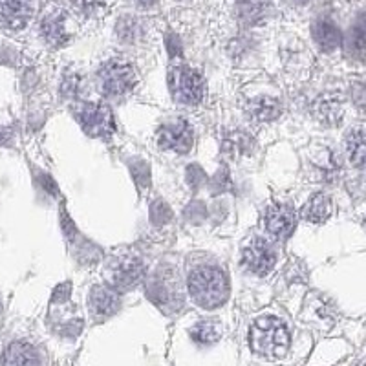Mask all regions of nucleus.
I'll return each mask as SVG.
<instances>
[{
    "label": "nucleus",
    "mask_w": 366,
    "mask_h": 366,
    "mask_svg": "<svg viewBox=\"0 0 366 366\" xmlns=\"http://www.w3.org/2000/svg\"><path fill=\"white\" fill-rule=\"evenodd\" d=\"M249 346L262 358H282L290 348V330L281 319L271 315L256 319L249 330Z\"/></svg>",
    "instance_id": "nucleus-1"
},
{
    "label": "nucleus",
    "mask_w": 366,
    "mask_h": 366,
    "mask_svg": "<svg viewBox=\"0 0 366 366\" xmlns=\"http://www.w3.org/2000/svg\"><path fill=\"white\" fill-rule=\"evenodd\" d=\"M189 293L201 308H218L229 297L228 277L222 269L213 266L194 269L189 277Z\"/></svg>",
    "instance_id": "nucleus-2"
},
{
    "label": "nucleus",
    "mask_w": 366,
    "mask_h": 366,
    "mask_svg": "<svg viewBox=\"0 0 366 366\" xmlns=\"http://www.w3.org/2000/svg\"><path fill=\"white\" fill-rule=\"evenodd\" d=\"M98 79L101 90L112 98L129 94L138 83L134 68L123 59H110V61L103 63V66L99 68Z\"/></svg>",
    "instance_id": "nucleus-3"
},
{
    "label": "nucleus",
    "mask_w": 366,
    "mask_h": 366,
    "mask_svg": "<svg viewBox=\"0 0 366 366\" xmlns=\"http://www.w3.org/2000/svg\"><path fill=\"white\" fill-rule=\"evenodd\" d=\"M169 88L172 98L182 105H200L203 99V79L189 66H175L169 72Z\"/></svg>",
    "instance_id": "nucleus-4"
},
{
    "label": "nucleus",
    "mask_w": 366,
    "mask_h": 366,
    "mask_svg": "<svg viewBox=\"0 0 366 366\" xmlns=\"http://www.w3.org/2000/svg\"><path fill=\"white\" fill-rule=\"evenodd\" d=\"M76 117L79 119L81 126L94 138H105L114 132V116L105 105H77Z\"/></svg>",
    "instance_id": "nucleus-5"
},
{
    "label": "nucleus",
    "mask_w": 366,
    "mask_h": 366,
    "mask_svg": "<svg viewBox=\"0 0 366 366\" xmlns=\"http://www.w3.org/2000/svg\"><path fill=\"white\" fill-rule=\"evenodd\" d=\"M194 143V132L185 119L167 121L158 130V145L163 150H175L187 154Z\"/></svg>",
    "instance_id": "nucleus-6"
},
{
    "label": "nucleus",
    "mask_w": 366,
    "mask_h": 366,
    "mask_svg": "<svg viewBox=\"0 0 366 366\" xmlns=\"http://www.w3.org/2000/svg\"><path fill=\"white\" fill-rule=\"evenodd\" d=\"M275 262H277V256H275L268 242L262 240V238H253L242 253V264L246 266L247 271L255 273L259 277L268 275Z\"/></svg>",
    "instance_id": "nucleus-7"
},
{
    "label": "nucleus",
    "mask_w": 366,
    "mask_h": 366,
    "mask_svg": "<svg viewBox=\"0 0 366 366\" xmlns=\"http://www.w3.org/2000/svg\"><path fill=\"white\" fill-rule=\"evenodd\" d=\"M33 17V0H0V28L20 32Z\"/></svg>",
    "instance_id": "nucleus-8"
},
{
    "label": "nucleus",
    "mask_w": 366,
    "mask_h": 366,
    "mask_svg": "<svg viewBox=\"0 0 366 366\" xmlns=\"http://www.w3.org/2000/svg\"><path fill=\"white\" fill-rule=\"evenodd\" d=\"M295 223H297V216L290 206L273 203L266 209L264 225H266L269 237H273L275 240H284V238L290 237L291 231L295 229Z\"/></svg>",
    "instance_id": "nucleus-9"
},
{
    "label": "nucleus",
    "mask_w": 366,
    "mask_h": 366,
    "mask_svg": "<svg viewBox=\"0 0 366 366\" xmlns=\"http://www.w3.org/2000/svg\"><path fill=\"white\" fill-rule=\"evenodd\" d=\"M110 277L114 286L121 288V290H130L134 288L145 275L143 262L134 256H126L114 264V268H110Z\"/></svg>",
    "instance_id": "nucleus-10"
},
{
    "label": "nucleus",
    "mask_w": 366,
    "mask_h": 366,
    "mask_svg": "<svg viewBox=\"0 0 366 366\" xmlns=\"http://www.w3.org/2000/svg\"><path fill=\"white\" fill-rule=\"evenodd\" d=\"M2 366H42V355L33 344L13 341L2 353Z\"/></svg>",
    "instance_id": "nucleus-11"
},
{
    "label": "nucleus",
    "mask_w": 366,
    "mask_h": 366,
    "mask_svg": "<svg viewBox=\"0 0 366 366\" xmlns=\"http://www.w3.org/2000/svg\"><path fill=\"white\" fill-rule=\"evenodd\" d=\"M117 309H119V297L114 291L103 286L92 290V293H90V312L94 315V319H98V321L107 319L114 315Z\"/></svg>",
    "instance_id": "nucleus-12"
},
{
    "label": "nucleus",
    "mask_w": 366,
    "mask_h": 366,
    "mask_svg": "<svg viewBox=\"0 0 366 366\" xmlns=\"http://www.w3.org/2000/svg\"><path fill=\"white\" fill-rule=\"evenodd\" d=\"M40 32L49 46L59 48L64 46L68 40L66 28H64V15L63 11H49L40 24Z\"/></svg>",
    "instance_id": "nucleus-13"
},
{
    "label": "nucleus",
    "mask_w": 366,
    "mask_h": 366,
    "mask_svg": "<svg viewBox=\"0 0 366 366\" xmlns=\"http://www.w3.org/2000/svg\"><path fill=\"white\" fill-rule=\"evenodd\" d=\"M331 209L333 206L330 198L324 192H317L302 207V218L309 223H324L331 216Z\"/></svg>",
    "instance_id": "nucleus-14"
},
{
    "label": "nucleus",
    "mask_w": 366,
    "mask_h": 366,
    "mask_svg": "<svg viewBox=\"0 0 366 366\" xmlns=\"http://www.w3.org/2000/svg\"><path fill=\"white\" fill-rule=\"evenodd\" d=\"M313 39L322 52H333L343 42L341 30L330 20H319L313 24Z\"/></svg>",
    "instance_id": "nucleus-15"
},
{
    "label": "nucleus",
    "mask_w": 366,
    "mask_h": 366,
    "mask_svg": "<svg viewBox=\"0 0 366 366\" xmlns=\"http://www.w3.org/2000/svg\"><path fill=\"white\" fill-rule=\"evenodd\" d=\"M346 49L348 55L358 61L366 59V13L355 20L352 28H350V35L346 40Z\"/></svg>",
    "instance_id": "nucleus-16"
},
{
    "label": "nucleus",
    "mask_w": 366,
    "mask_h": 366,
    "mask_svg": "<svg viewBox=\"0 0 366 366\" xmlns=\"http://www.w3.org/2000/svg\"><path fill=\"white\" fill-rule=\"evenodd\" d=\"M346 152L352 165L358 169H366V132L352 130L346 138Z\"/></svg>",
    "instance_id": "nucleus-17"
},
{
    "label": "nucleus",
    "mask_w": 366,
    "mask_h": 366,
    "mask_svg": "<svg viewBox=\"0 0 366 366\" xmlns=\"http://www.w3.org/2000/svg\"><path fill=\"white\" fill-rule=\"evenodd\" d=\"M116 32L117 37H119L123 42L134 45V42H138V40L143 37V26H141V23H139L136 17H132V15H123V17L117 20Z\"/></svg>",
    "instance_id": "nucleus-18"
},
{
    "label": "nucleus",
    "mask_w": 366,
    "mask_h": 366,
    "mask_svg": "<svg viewBox=\"0 0 366 366\" xmlns=\"http://www.w3.org/2000/svg\"><path fill=\"white\" fill-rule=\"evenodd\" d=\"M222 330L215 321H200L191 330V337L198 344H213L220 339Z\"/></svg>",
    "instance_id": "nucleus-19"
},
{
    "label": "nucleus",
    "mask_w": 366,
    "mask_h": 366,
    "mask_svg": "<svg viewBox=\"0 0 366 366\" xmlns=\"http://www.w3.org/2000/svg\"><path fill=\"white\" fill-rule=\"evenodd\" d=\"M251 114L259 121H271L281 114V107H278L277 101L262 98L251 103Z\"/></svg>",
    "instance_id": "nucleus-20"
},
{
    "label": "nucleus",
    "mask_w": 366,
    "mask_h": 366,
    "mask_svg": "<svg viewBox=\"0 0 366 366\" xmlns=\"http://www.w3.org/2000/svg\"><path fill=\"white\" fill-rule=\"evenodd\" d=\"M317 112L319 116H321V119L328 121V123H339L341 116H343V107L337 103V99L324 98L321 103H319Z\"/></svg>",
    "instance_id": "nucleus-21"
},
{
    "label": "nucleus",
    "mask_w": 366,
    "mask_h": 366,
    "mask_svg": "<svg viewBox=\"0 0 366 366\" xmlns=\"http://www.w3.org/2000/svg\"><path fill=\"white\" fill-rule=\"evenodd\" d=\"M242 18L249 24L259 23V18L264 15V6L259 0H244L240 6Z\"/></svg>",
    "instance_id": "nucleus-22"
},
{
    "label": "nucleus",
    "mask_w": 366,
    "mask_h": 366,
    "mask_svg": "<svg viewBox=\"0 0 366 366\" xmlns=\"http://www.w3.org/2000/svg\"><path fill=\"white\" fill-rule=\"evenodd\" d=\"M72 4L83 13H92L101 4V0H72Z\"/></svg>",
    "instance_id": "nucleus-23"
},
{
    "label": "nucleus",
    "mask_w": 366,
    "mask_h": 366,
    "mask_svg": "<svg viewBox=\"0 0 366 366\" xmlns=\"http://www.w3.org/2000/svg\"><path fill=\"white\" fill-rule=\"evenodd\" d=\"M355 103L359 105V108H366V86L355 90Z\"/></svg>",
    "instance_id": "nucleus-24"
},
{
    "label": "nucleus",
    "mask_w": 366,
    "mask_h": 366,
    "mask_svg": "<svg viewBox=\"0 0 366 366\" xmlns=\"http://www.w3.org/2000/svg\"><path fill=\"white\" fill-rule=\"evenodd\" d=\"M154 2H156V0H138V4L145 6V8H148V6H152V4H154Z\"/></svg>",
    "instance_id": "nucleus-25"
},
{
    "label": "nucleus",
    "mask_w": 366,
    "mask_h": 366,
    "mask_svg": "<svg viewBox=\"0 0 366 366\" xmlns=\"http://www.w3.org/2000/svg\"><path fill=\"white\" fill-rule=\"evenodd\" d=\"M293 2H297V4H306L308 0H293Z\"/></svg>",
    "instance_id": "nucleus-26"
},
{
    "label": "nucleus",
    "mask_w": 366,
    "mask_h": 366,
    "mask_svg": "<svg viewBox=\"0 0 366 366\" xmlns=\"http://www.w3.org/2000/svg\"><path fill=\"white\" fill-rule=\"evenodd\" d=\"M0 313H2V304H0Z\"/></svg>",
    "instance_id": "nucleus-27"
}]
</instances>
